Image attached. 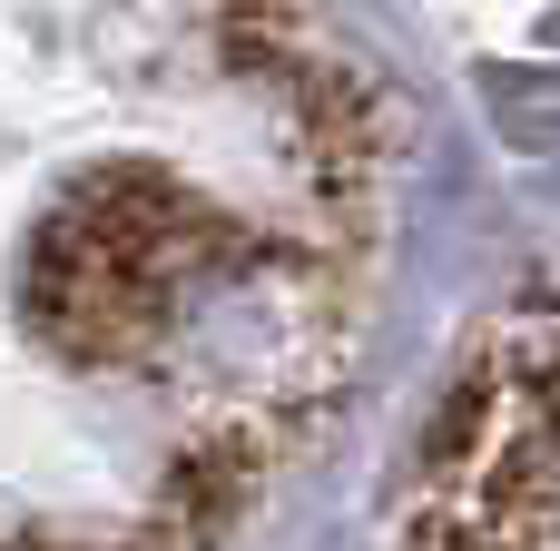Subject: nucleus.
Listing matches in <instances>:
<instances>
[{
  "instance_id": "obj_1",
  "label": "nucleus",
  "mask_w": 560,
  "mask_h": 551,
  "mask_svg": "<svg viewBox=\"0 0 560 551\" xmlns=\"http://www.w3.org/2000/svg\"><path fill=\"white\" fill-rule=\"evenodd\" d=\"M384 551H560V256L423 414Z\"/></svg>"
}]
</instances>
